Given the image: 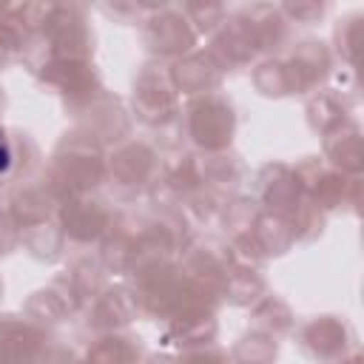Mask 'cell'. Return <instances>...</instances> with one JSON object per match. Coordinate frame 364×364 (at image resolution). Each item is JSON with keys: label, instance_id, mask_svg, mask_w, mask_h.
I'll list each match as a JSON object with an SVG mask.
<instances>
[{"label": "cell", "instance_id": "6da1fadb", "mask_svg": "<svg viewBox=\"0 0 364 364\" xmlns=\"http://www.w3.org/2000/svg\"><path fill=\"white\" fill-rule=\"evenodd\" d=\"M9 165H11V148H9V142H6L3 134H0V173H6Z\"/></svg>", "mask_w": 364, "mask_h": 364}]
</instances>
